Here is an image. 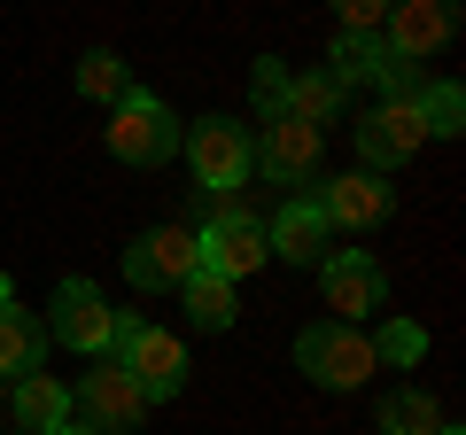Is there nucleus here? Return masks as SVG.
<instances>
[{"mask_svg": "<svg viewBox=\"0 0 466 435\" xmlns=\"http://www.w3.org/2000/svg\"><path fill=\"white\" fill-rule=\"evenodd\" d=\"M319 210H327L334 234H373L389 210H397V195H389L381 171H342V179L319 187Z\"/></svg>", "mask_w": 466, "mask_h": 435, "instance_id": "14", "label": "nucleus"}, {"mask_svg": "<svg viewBox=\"0 0 466 435\" xmlns=\"http://www.w3.org/2000/svg\"><path fill=\"white\" fill-rule=\"evenodd\" d=\"M435 435H466V428H451V420H443V428H435Z\"/></svg>", "mask_w": 466, "mask_h": 435, "instance_id": "27", "label": "nucleus"}, {"mask_svg": "<svg viewBox=\"0 0 466 435\" xmlns=\"http://www.w3.org/2000/svg\"><path fill=\"white\" fill-rule=\"evenodd\" d=\"M381 63H389L381 32H334V47H327V78L342 86V94H350V86H373Z\"/></svg>", "mask_w": 466, "mask_h": 435, "instance_id": "17", "label": "nucleus"}, {"mask_svg": "<svg viewBox=\"0 0 466 435\" xmlns=\"http://www.w3.org/2000/svg\"><path fill=\"white\" fill-rule=\"evenodd\" d=\"M373 428H381V435H435V428H443V404H435L420 381H404V389H389V397H381Z\"/></svg>", "mask_w": 466, "mask_h": 435, "instance_id": "18", "label": "nucleus"}, {"mask_svg": "<svg viewBox=\"0 0 466 435\" xmlns=\"http://www.w3.org/2000/svg\"><path fill=\"white\" fill-rule=\"evenodd\" d=\"M420 358H428V327H412V319H381V335H373V366L420 373Z\"/></svg>", "mask_w": 466, "mask_h": 435, "instance_id": "21", "label": "nucleus"}, {"mask_svg": "<svg viewBox=\"0 0 466 435\" xmlns=\"http://www.w3.org/2000/svg\"><path fill=\"white\" fill-rule=\"evenodd\" d=\"M171 148H179V117H171L156 94H125L109 109V156L116 164H133V171H156V164H171Z\"/></svg>", "mask_w": 466, "mask_h": 435, "instance_id": "3", "label": "nucleus"}, {"mask_svg": "<svg viewBox=\"0 0 466 435\" xmlns=\"http://www.w3.org/2000/svg\"><path fill=\"white\" fill-rule=\"evenodd\" d=\"M249 148H257V171H265L272 187L303 195V187L319 179V148H327V133H311V125H296V117H265L249 133Z\"/></svg>", "mask_w": 466, "mask_h": 435, "instance_id": "9", "label": "nucleus"}, {"mask_svg": "<svg viewBox=\"0 0 466 435\" xmlns=\"http://www.w3.org/2000/svg\"><path fill=\"white\" fill-rule=\"evenodd\" d=\"M334 16H342V32H381L389 0H334Z\"/></svg>", "mask_w": 466, "mask_h": 435, "instance_id": "25", "label": "nucleus"}, {"mask_svg": "<svg viewBox=\"0 0 466 435\" xmlns=\"http://www.w3.org/2000/svg\"><path fill=\"white\" fill-rule=\"evenodd\" d=\"M78 94H86V101H109V109H116V101L133 94V78H125V55L86 47V55H78Z\"/></svg>", "mask_w": 466, "mask_h": 435, "instance_id": "22", "label": "nucleus"}, {"mask_svg": "<svg viewBox=\"0 0 466 435\" xmlns=\"http://www.w3.org/2000/svg\"><path fill=\"white\" fill-rule=\"evenodd\" d=\"M16 435H32V428H16Z\"/></svg>", "mask_w": 466, "mask_h": 435, "instance_id": "28", "label": "nucleus"}, {"mask_svg": "<svg viewBox=\"0 0 466 435\" xmlns=\"http://www.w3.org/2000/svg\"><path fill=\"white\" fill-rule=\"evenodd\" d=\"M265 249L280 257V265H327V249H334V226H327V210H319V195H288L280 210H272V226H265Z\"/></svg>", "mask_w": 466, "mask_h": 435, "instance_id": "13", "label": "nucleus"}, {"mask_svg": "<svg viewBox=\"0 0 466 435\" xmlns=\"http://www.w3.org/2000/svg\"><path fill=\"white\" fill-rule=\"evenodd\" d=\"M55 435H94V428H86V420H78V412H70V420H63V428H55Z\"/></svg>", "mask_w": 466, "mask_h": 435, "instance_id": "26", "label": "nucleus"}, {"mask_svg": "<svg viewBox=\"0 0 466 435\" xmlns=\"http://www.w3.org/2000/svg\"><path fill=\"white\" fill-rule=\"evenodd\" d=\"M179 303H187V319H195L202 335H226L233 311H241V303H233V280H218V272H195V280L179 288Z\"/></svg>", "mask_w": 466, "mask_h": 435, "instance_id": "20", "label": "nucleus"}, {"mask_svg": "<svg viewBox=\"0 0 466 435\" xmlns=\"http://www.w3.org/2000/svg\"><path fill=\"white\" fill-rule=\"evenodd\" d=\"M202 272V249H195V226H148V234L125 249V280L133 288H148V296H179L187 280Z\"/></svg>", "mask_w": 466, "mask_h": 435, "instance_id": "8", "label": "nucleus"}, {"mask_svg": "<svg viewBox=\"0 0 466 435\" xmlns=\"http://www.w3.org/2000/svg\"><path fill=\"white\" fill-rule=\"evenodd\" d=\"M296 373H311L319 389H366L373 373V335L366 327H350V319H319L296 335Z\"/></svg>", "mask_w": 466, "mask_h": 435, "instance_id": "2", "label": "nucleus"}, {"mask_svg": "<svg viewBox=\"0 0 466 435\" xmlns=\"http://www.w3.org/2000/svg\"><path fill=\"white\" fill-rule=\"evenodd\" d=\"M179 156L195 164V179H202V202L210 210H226L233 202V187L257 171V148H249V125H233V117H195L179 133Z\"/></svg>", "mask_w": 466, "mask_h": 435, "instance_id": "1", "label": "nucleus"}, {"mask_svg": "<svg viewBox=\"0 0 466 435\" xmlns=\"http://www.w3.org/2000/svg\"><path fill=\"white\" fill-rule=\"evenodd\" d=\"M319 296H327V311H342L350 327H358V319H373L389 303V272L373 265L366 249H327V265H319Z\"/></svg>", "mask_w": 466, "mask_h": 435, "instance_id": "11", "label": "nucleus"}, {"mask_svg": "<svg viewBox=\"0 0 466 435\" xmlns=\"http://www.w3.org/2000/svg\"><path fill=\"white\" fill-rule=\"evenodd\" d=\"M109 358L148 389V404H164V397H179V389H187V342H171L164 327H148V319H116Z\"/></svg>", "mask_w": 466, "mask_h": 435, "instance_id": "4", "label": "nucleus"}, {"mask_svg": "<svg viewBox=\"0 0 466 435\" xmlns=\"http://www.w3.org/2000/svg\"><path fill=\"white\" fill-rule=\"evenodd\" d=\"M70 412H78V420H86L94 435H133L140 420L156 412V404H148V389H140L133 373L116 366V358H101V366L86 373L78 389H70Z\"/></svg>", "mask_w": 466, "mask_h": 435, "instance_id": "5", "label": "nucleus"}, {"mask_svg": "<svg viewBox=\"0 0 466 435\" xmlns=\"http://www.w3.org/2000/svg\"><path fill=\"white\" fill-rule=\"evenodd\" d=\"M420 140H428L420 101H381V109L358 117V171H381V179H389L404 156H420Z\"/></svg>", "mask_w": 466, "mask_h": 435, "instance_id": "12", "label": "nucleus"}, {"mask_svg": "<svg viewBox=\"0 0 466 435\" xmlns=\"http://www.w3.org/2000/svg\"><path fill=\"white\" fill-rule=\"evenodd\" d=\"M16 420L32 435H55L70 420V389L55 381V373H24V381H16Z\"/></svg>", "mask_w": 466, "mask_h": 435, "instance_id": "19", "label": "nucleus"}, {"mask_svg": "<svg viewBox=\"0 0 466 435\" xmlns=\"http://www.w3.org/2000/svg\"><path fill=\"white\" fill-rule=\"evenodd\" d=\"M459 0H389L381 16V47L404 55V63H428V55H443L451 39H459Z\"/></svg>", "mask_w": 466, "mask_h": 435, "instance_id": "10", "label": "nucleus"}, {"mask_svg": "<svg viewBox=\"0 0 466 435\" xmlns=\"http://www.w3.org/2000/svg\"><path fill=\"white\" fill-rule=\"evenodd\" d=\"M280 94H288V63L280 55H257V117H280Z\"/></svg>", "mask_w": 466, "mask_h": 435, "instance_id": "24", "label": "nucleus"}, {"mask_svg": "<svg viewBox=\"0 0 466 435\" xmlns=\"http://www.w3.org/2000/svg\"><path fill=\"white\" fill-rule=\"evenodd\" d=\"M116 319H125V311H109V296H101L94 280L70 272V280L55 288V303H47V335L63 342V350H78V358H109Z\"/></svg>", "mask_w": 466, "mask_h": 435, "instance_id": "6", "label": "nucleus"}, {"mask_svg": "<svg viewBox=\"0 0 466 435\" xmlns=\"http://www.w3.org/2000/svg\"><path fill=\"white\" fill-rule=\"evenodd\" d=\"M47 366V327L32 311H16V296L0 303V381H24V373Z\"/></svg>", "mask_w": 466, "mask_h": 435, "instance_id": "15", "label": "nucleus"}, {"mask_svg": "<svg viewBox=\"0 0 466 435\" xmlns=\"http://www.w3.org/2000/svg\"><path fill=\"white\" fill-rule=\"evenodd\" d=\"M420 125H428V140H459V133H466V94H459L451 78L420 86Z\"/></svg>", "mask_w": 466, "mask_h": 435, "instance_id": "23", "label": "nucleus"}, {"mask_svg": "<svg viewBox=\"0 0 466 435\" xmlns=\"http://www.w3.org/2000/svg\"><path fill=\"white\" fill-rule=\"evenodd\" d=\"M195 249H202V272H218V280H249L257 265H272V249H265V218H249L241 202H226V210L210 218L195 234Z\"/></svg>", "mask_w": 466, "mask_h": 435, "instance_id": "7", "label": "nucleus"}, {"mask_svg": "<svg viewBox=\"0 0 466 435\" xmlns=\"http://www.w3.org/2000/svg\"><path fill=\"white\" fill-rule=\"evenodd\" d=\"M342 86L327 78V70H303V78H288V94H280V117H296V125H311V133H327L334 117H342Z\"/></svg>", "mask_w": 466, "mask_h": 435, "instance_id": "16", "label": "nucleus"}]
</instances>
